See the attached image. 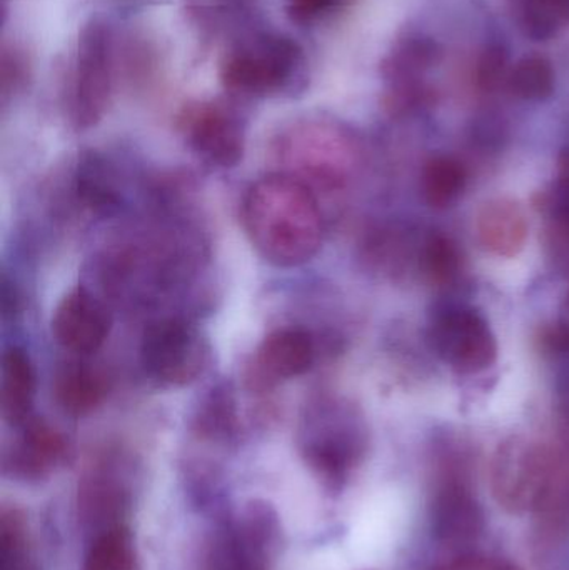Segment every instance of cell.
I'll return each instance as SVG.
<instances>
[{
    "label": "cell",
    "instance_id": "6da1fadb",
    "mask_svg": "<svg viewBox=\"0 0 569 570\" xmlns=\"http://www.w3.org/2000/svg\"><path fill=\"white\" fill-rule=\"evenodd\" d=\"M241 223L251 246L271 266H304L323 246L320 200L310 187L287 174L261 177L247 189Z\"/></svg>",
    "mask_w": 569,
    "mask_h": 570
},
{
    "label": "cell",
    "instance_id": "7a4b0ae2",
    "mask_svg": "<svg viewBox=\"0 0 569 570\" xmlns=\"http://www.w3.org/2000/svg\"><path fill=\"white\" fill-rule=\"evenodd\" d=\"M296 448L311 474L330 491H340L366 454V428L354 405L320 395L301 411Z\"/></svg>",
    "mask_w": 569,
    "mask_h": 570
},
{
    "label": "cell",
    "instance_id": "3957f363",
    "mask_svg": "<svg viewBox=\"0 0 569 570\" xmlns=\"http://www.w3.org/2000/svg\"><path fill=\"white\" fill-rule=\"evenodd\" d=\"M307 76L306 50L293 37L279 32L241 37L219 62L220 86L239 99H269L301 92Z\"/></svg>",
    "mask_w": 569,
    "mask_h": 570
},
{
    "label": "cell",
    "instance_id": "277c9868",
    "mask_svg": "<svg viewBox=\"0 0 569 570\" xmlns=\"http://www.w3.org/2000/svg\"><path fill=\"white\" fill-rule=\"evenodd\" d=\"M277 173L287 174L317 190L334 193L346 184L353 167L354 146L350 132L323 116L297 117L273 140Z\"/></svg>",
    "mask_w": 569,
    "mask_h": 570
},
{
    "label": "cell",
    "instance_id": "5b68a950",
    "mask_svg": "<svg viewBox=\"0 0 569 570\" xmlns=\"http://www.w3.org/2000/svg\"><path fill=\"white\" fill-rule=\"evenodd\" d=\"M116 43L104 20L89 19L79 29L66 90V116L76 130H89L106 116L112 97Z\"/></svg>",
    "mask_w": 569,
    "mask_h": 570
},
{
    "label": "cell",
    "instance_id": "8992f818",
    "mask_svg": "<svg viewBox=\"0 0 569 570\" xmlns=\"http://www.w3.org/2000/svg\"><path fill=\"white\" fill-rule=\"evenodd\" d=\"M209 358V342L196 325L184 318H163L144 332L140 365L144 374L160 387L194 384L206 372Z\"/></svg>",
    "mask_w": 569,
    "mask_h": 570
},
{
    "label": "cell",
    "instance_id": "52a82bcc",
    "mask_svg": "<svg viewBox=\"0 0 569 570\" xmlns=\"http://www.w3.org/2000/svg\"><path fill=\"white\" fill-rule=\"evenodd\" d=\"M176 129L187 147L210 166L230 169L243 160L246 126L241 114L224 100L187 102L177 114Z\"/></svg>",
    "mask_w": 569,
    "mask_h": 570
},
{
    "label": "cell",
    "instance_id": "ba28073f",
    "mask_svg": "<svg viewBox=\"0 0 569 570\" xmlns=\"http://www.w3.org/2000/svg\"><path fill=\"white\" fill-rule=\"evenodd\" d=\"M491 489L498 504L511 514L537 511L550 494V461L533 445L511 442L494 458Z\"/></svg>",
    "mask_w": 569,
    "mask_h": 570
},
{
    "label": "cell",
    "instance_id": "9c48e42d",
    "mask_svg": "<svg viewBox=\"0 0 569 570\" xmlns=\"http://www.w3.org/2000/svg\"><path fill=\"white\" fill-rule=\"evenodd\" d=\"M428 341L434 354L460 374H478L497 361V337L483 315L471 308L440 312Z\"/></svg>",
    "mask_w": 569,
    "mask_h": 570
},
{
    "label": "cell",
    "instance_id": "30bf717a",
    "mask_svg": "<svg viewBox=\"0 0 569 570\" xmlns=\"http://www.w3.org/2000/svg\"><path fill=\"white\" fill-rule=\"evenodd\" d=\"M133 502L129 472L122 459L106 455L94 462L79 481L77 511L84 528L99 532L122 525Z\"/></svg>",
    "mask_w": 569,
    "mask_h": 570
},
{
    "label": "cell",
    "instance_id": "8fae6325",
    "mask_svg": "<svg viewBox=\"0 0 569 570\" xmlns=\"http://www.w3.org/2000/svg\"><path fill=\"white\" fill-rule=\"evenodd\" d=\"M314 361L316 344L310 332L297 327L276 328L254 351L246 372L247 385L254 392L271 391L306 374Z\"/></svg>",
    "mask_w": 569,
    "mask_h": 570
},
{
    "label": "cell",
    "instance_id": "7c38bea8",
    "mask_svg": "<svg viewBox=\"0 0 569 570\" xmlns=\"http://www.w3.org/2000/svg\"><path fill=\"white\" fill-rule=\"evenodd\" d=\"M431 532L447 546L477 541L484 528L483 509L463 474L450 471L434 484L430 499Z\"/></svg>",
    "mask_w": 569,
    "mask_h": 570
},
{
    "label": "cell",
    "instance_id": "4fadbf2b",
    "mask_svg": "<svg viewBox=\"0 0 569 570\" xmlns=\"http://www.w3.org/2000/svg\"><path fill=\"white\" fill-rule=\"evenodd\" d=\"M50 328L60 347L86 357L99 351L107 341L109 311L89 288L77 285L53 308Z\"/></svg>",
    "mask_w": 569,
    "mask_h": 570
},
{
    "label": "cell",
    "instance_id": "5bb4252c",
    "mask_svg": "<svg viewBox=\"0 0 569 570\" xmlns=\"http://www.w3.org/2000/svg\"><path fill=\"white\" fill-rule=\"evenodd\" d=\"M2 455L3 474L16 481L39 482L49 478L67 458L66 438L42 419L32 417L20 425Z\"/></svg>",
    "mask_w": 569,
    "mask_h": 570
},
{
    "label": "cell",
    "instance_id": "9a60e30c",
    "mask_svg": "<svg viewBox=\"0 0 569 570\" xmlns=\"http://www.w3.org/2000/svg\"><path fill=\"white\" fill-rule=\"evenodd\" d=\"M36 399V371L23 348H6L0 361V415L10 428H20L32 419Z\"/></svg>",
    "mask_w": 569,
    "mask_h": 570
},
{
    "label": "cell",
    "instance_id": "2e32d148",
    "mask_svg": "<svg viewBox=\"0 0 569 570\" xmlns=\"http://www.w3.org/2000/svg\"><path fill=\"white\" fill-rule=\"evenodd\" d=\"M52 391L57 405L67 415L86 417L106 401L109 379L96 365L69 362L56 372Z\"/></svg>",
    "mask_w": 569,
    "mask_h": 570
},
{
    "label": "cell",
    "instance_id": "e0dca14e",
    "mask_svg": "<svg viewBox=\"0 0 569 570\" xmlns=\"http://www.w3.org/2000/svg\"><path fill=\"white\" fill-rule=\"evenodd\" d=\"M477 227L484 249L497 256H517L527 243V217L514 200L494 199L484 204Z\"/></svg>",
    "mask_w": 569,
    "mask_h": 570
},
{
    "label": "cell",
    "instance_id": "ac0fdd59",
    "mask_svg": "<svg viewBox=\"0 0 569 570\" xmlns=\"http://www.w3.org/2000/svg\"><path fill=\"white\" fill-rule=\"evenodd\" d=\"M441 59V47L433 37L408 33L401 37L381 62L387 87L418 83L416 80Z\"/></svg>",
    "mask_w": 569,
    "mask_h": 570
},
{
    "label": "cell",
    "instance_id": "d6986e66",
    "mask_svg": "<svg viewBox=\"0 0 569 570\" xmlns=\"http://www.w3.org/2000/svg\"><path fill=\"white\" fill-rule=\"evenodd\" d=\"M518 29L533 42L555 39L569 26V0H507Z\"/></svg>",
    "mask_w": 569,
    "mask_h": 570
},
{
    "label": "cell",
    "instance_id": "ffe728a7",
    "mask_svg": "<svg viewBox=\"0 0 569 570\" xmlns=\"http://www.w3.org/2000/svg\"><path fill=\"white\" fill-rule=\"evenodd\" d=\"M80 570H140L133 531L122 524L94 535Z\"/></svg>",
    "mask_w": 569,
    "mask_h": 570
},
{
    "label": "cell",
    "instance_id": "44dd1931",
    "mask_svg": "<svg viewBox=\"0 0 569 570\" xmlns=\"http://www.w3.org/2000/svg\"><path fill=\"white\" fill-rule=\"evenodd\" d=\"M557 87L553 63L543 56H527L511 66L507 89L527 102H543L550 99Z\"/></svg>",
    "mask_w": 569,
    "mask_h": 570
},
{
    "label": "cell",
    "instance_id": "7402d4cb",
    "mask_svg": "<svg viewBox=\"0 0 569 570\" xmlns=\"http://www.w3.org/2000/svg\"><path fill=\"white\" fill-rule=\"evenodd\" d=\"M467 187V170L453 157L438 156L424 166L421 189L431 207L451 206Z\"/></svg>",
    "mask_w": 569,
    "mask_h": 570
},
{
    "label": "cell",
    "instance_id": "603a6c76",
    "mask_svg": "<svg viewBox=\"0 0 569 570\" xmlns=\"http://www.w3.org/2000/svg\"><path fill=\"white\" fill-rule=\"evenodd\" d=\"M0 570H36L26 514L16 505H3L0 512Z\"/></svg>",
    "mask_w": 569,
    "mask_h": 570
},
{
    "label": "cell",
    "instance_id": "cb8c5ba5",
    "mask_svg": "<svg viewBox=\"0 0 569 570\" xmlns=\"http://www.w3.org/2000/svg\"><path fill=\"white\" fill-rule=\"evenodd\" d=\"M237 417L233 399L226 391H216L206 399L194 419L197 438L210 442H229L236 435Z\"/></svg>",
    "mask_w": 569,
    "mask_h": 570
},
{
    "label": "cell",
    "instance_id": "d4e9b609",
    "mask_svg": "<svg viewBox=\"0 0 569 570\" xmlns=\"http://www.w3.org/2000/svg\"><path fill=\"white\" fill-rule=\"evenodd\" d=\"M32 82V60L26 47L3 42L0 53V96L2 104L22 96Z\"/></svg>",
    "mask_w": 569,
    "mask_h": 570
},
{
    "label": "cell",
    "instance_id": "484cf974",
    "mask_svg": "<svg viewBox=\"0 0 569 570\" xmlns=\"http://www.w3.org/2000/svg\"><path fill=\"white\" fill-rule=\"evenodd\" d=\"M461 257L457 246L444 236H431L423 247L421 264L438 284L450 283L460 273Z\"/></svg>",
    "mask_w": 569,
    "mask_h": 570
},
{
    "label": "cell",
    "instance_id": "4316f807",
    "mask_svg": "<svg viewBox=\"0 0 569 570\" xmlns=\"http://www.w3.org/2000/svg\"><path fill=\"white\" fill-rule=\"evenodd\" d=\"M510 57L501 43H490L484 47L477 63V83L484 92H493L501 86H507L510 73Z\"/></svg>",
    "mask_w": 569,
    "mask_h": 570
},
{
    "label": "cell",
    "instance_id": "83f0119b",
    "mask_svg": "<svg viewBox=\"0 0 569 570\" xmlns=\"http://www.w3.org/2000/svg\"><path fill=\"white\" fill-rule=\"evenodd\" d=\"M127 42L122 46L120 53V63L124 72L130 77H143V80L150 79L154 72L159 70V56L153 42L146 40V37H127Z\"/></svg>",
    "mask_w": 569,
    "mask_h": 570
},
{
    "label": "cell",
    "instance_id": "f1b7e54d",
    "mask_svg": "<svg viewBox=\"0 0 569 570\" xmlns=\"http://www.w3.org/2000/svg\"><path fill=\"white\" fill-rule=\"evenodd\" d=\"M253 0H187V10L199 26L216 29L243 12Z\"/></svg>",
    "mask_w": 569,
    "mask_h": 570
},
{
    "label": "cell",
    "instance_id": "f546056e",
    "mask_svg": "<svg viewBox=\"0 0 569 570\" xmlns=\"http://www.w3.org/2000/svg\"><path fill=\"white\" fill-rule=\"evenodd\" d=\"M353 0H286L284 10L291 22L313 27L333 13L341 12Z\"/></svg>",
    "mask_w": 569,
    "mask_h": 570
},
{
    "label": "cell",
    "instance_id": "4dcf8cb0",
    "mask_svg": "<svg viewBox=\"0 0 569 570\" xmlns=\"http://www.w3.org/2000/svg\"><path fill=\"white\" fill-rule=\"evenodd\" d=\"M438 570H518L514 566L500 559L491 558H463L460 561L451 562Z\"/></svg>",
    "mask_w": 569,
    "mask_h": 570
}]
</instances>
